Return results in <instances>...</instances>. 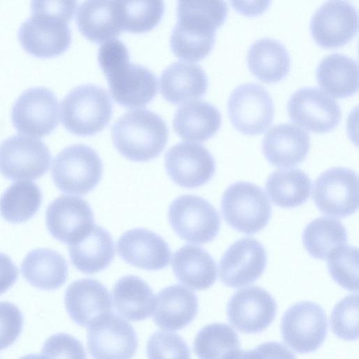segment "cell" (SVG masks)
I'll return each mask as SVG.
<instances>
[{
  "label": "cell",
  "mask_w": 359,
  "mask_h": 359,
  "mask_svg": "<svg viewBox=\"0 0 359 359\" xmlns=\"http://www.w3.org/2000/svg\"><path fill=\"white\" fill-rule=\"evenodd\" d=\"M97 59L110 95L118 104L142 107L156 96V76L145 67L130 62L128 50L122 41L115 39L104 42L98 50Z\"/></svg>",
  "instance_id": "obj_1"
},
{
  "label": "cell",
  "mask_w": 359,
  "mask_h": 359,
  "mask_svg": "<svg viewBox=\"0 0 359 359\" xmlns=\"http://www.w3.org/2000/svg\"><path fill=\"white\" fill-rule=\"evenodd\" d=\"M113 144L124 157L133 161H147L164 149L168 130L164 120L147 109L127 111L111 128Z\"/></svg>",
  "instance_id": "obj_2"
},
{
  "label": "cell",
  "mask_w": 359,
  "mask_h": 359,
  "mask_svg": "<svg viewBox=\"0 0 359 359\" xmlns=\"http://www.w3.org/2000/svg\"><path fill=\"white\" fill-rule=\"evenodd\" d=\"M112 116V104L106 90L94 84L73 88L62 100L61 120L71 133L90 136L102 131Z\"/></svg>",
  "instance_id": "obj_3"
},
{
  "label": "cell",
  "mask_w": 359,
  "mask_h": 359,
  "mask_svg": "<svg viewBox=\"0 0 359 359\" xmlns=\"http://www.w3.org/2000/svg\"><path fill=\"white\" fill-rule=\"evenodd\" d=\"M221 210L229 225L246 234L264 229L271 217V207L264 191L247 182H235L225 190Z\"/></svg>",
  "instance_id": "obj_4"
},
{
  "label": "cell",
  "mask_w": 359,
  "mask_h": 359,
  "mask_svg": "<svg viewBox=\"0 0 359 359\" xmlns=\"http://www.w3.org/2000/svg\"><path fill=\"white\" fill-rule=\"evenodd\" d=\"M102 163L97 152L82 144L69 146L54 158L52 178L62 192L85 195L100 182Z\"/></svg>",
  "instance_id": "obj_5"
},
{
  "label": "cell",
  "mask_w": 359,
  "mask_h": 359,
  "mask_svg": "<svg viewBox=\"0 0 359 359\" xmlns=\"http://www.w3.org/2000/svg\"><path fill=\"white\" fill-rule=\"evenodd\" d=\"M168 219L177 236L190 243L212 241L220 229L217 210L207 200L195 195L175 199L169 206Z\"/></svg>",
  "instance_id": "obj_6"
},
{
  "label": "cell",
  "mask_w": 359,
  "mask_h": 359,
  "mask_svg": "<svg viewBox=\"0 0 359 359\" xmlns=\"http://www.w3.org/2000/svg\"><path fill=\"white\" fill-rule=\"evenodd\" d=\"M51 155L39 139L15 135L0 144V172L11 180H34L49 169Z\"/></svg>",
  "instance_id": "obj_7"
},
{
  "label": "cell",
  "mask_w": 359,
  "mask_h": 359,
  "mask_svg": "<svg viewBox=\"0 0 359 359\" xmlns=\"http://www.w3.org/2000/svg\"><path fill=\"white\" fill-rule=\"evenodd\" d=\"M227 110L233 126L248 135L265 132L274 116L271 96L262 86L254 83L240 85L231 92Z\"/></svg>",
  "instance_id": "obj_8"
},
{
  "label": "cell",
  "mask_w": 359,
  "mask_h": 359,
  "mask_svg": "<svg viewBox=\"0 0 359 359\" xmlns=\"http://www.w3.org/2000/svg\"><path fill=\"white\" fill-rule=\"evenodd\" d=\"M11 118L13 126L20 133L39 137L46 136L59 123L57 98L48 88H29L15 102Z\"/></svg>",
  "instance_id": "obj_9"
},
{
  "label": "cell",
  "mask_w": 359,
  "mask_h": 359,
  "mask_svg": "<svg viewBox=\"0 0 359 359\" xmlns=\"http://www.w3.org/2000/svg\"><path fill=\"white\" fill-rule=\"evenodd\" d=\"M313 198L325 215L346 217L358 208V178L353 170L334 167L322 172L316 180Z\"/></svg>",
  "instance_id": "obj_10"
},
{
  "label": "cell",
  "mask_w": 359,
  "mask_h": 359,
  "mask_svg": "<svg viewBox=\"0 0 359 359\" xmlns=\"http://www.w3.org/2000/svg\"><path fill=\"white\" fill-rule=\"evenodd\" d=\"M284 341L299 353L315 351L323 343L327 322L323 309L318 304L305 301L290 306L281 319Z\"/></svg>",
  "instance_id": "obj_11"
},
{
  "label": "cell",
  "mask_w": 359,
  "mask_h": 359,
  "mask_svg": "<svg viewBox=\"0 0 359 359\" xmlns=\"http://www.w3.org/2000/svg\"><path fill=\"white\" fill-rule=\"evenodd\" d=\"M292 121L315 133L333 130L339 123L341 112L338 103L317 88H303L293 93L287 102Z\"/></svg>",
  "instance_id": "obj_12"
},
{
  "label": "cell",
  "mask_w": 359,
  "mask_h": 359,
  "mask_svg": "<svg viewBox=\"0 0 359 359\" xmlns=\"http://www.w3.org/2000/svg\"><path fill=\"white\" fill-rule=\"evenodd\" d=\"M88 350L95 358H130L137 348V336L132 325L112 312L88 327Z\"/></svg>",
  "instance_id": "obj_13"
},
{
  "label": "cell",
  "mask_w": 359,
  "mask_h": 359,
  "mask_svg": "<svg viewBox=\"0 0 359 359\" xmlns=\"http://www.w3.org/2000/svg\"><path fill=\"white\" fill-rule=\"evenodd\" d=\"M358 28L355 7L345 1H330L318 8L311 18V34L324 48H337L351 41Z\"/></svg>",
  "instance_id": "obj_14"
},
{
  "label": "cell",
  "mask_w": 359,
  "mask_h": 359,
  "mask_svg": "<svg viewBox=\"0 0 359 359\" xmlns=\"http://www.w3.org/2000/svg\"><path fill=\"white\" fill-rule=\"evenodd\" d=\"M165 167L170 179L184 188H196L214 175L215 162L203 145L189 142L172 147L165 156Z\"/></svg>",
  "instance_id": "obj_15"
},
{
  "label": "cell",
  "mask_w": 359,
  "mask_h": 359,
  "mask_svg": "<svg viewBox=\"0 0 359 359\" xmlns=\"http://www.w3.org/2000/svg\"><path fill=\"white\" fill-rule=\"evenodd\" d=\"M276 311L277 305L272 296L256 286L238 290L230 298L226 308L230 323L240 332L248 334L266 329Z\"/></svg>",
  "instance_id": "obj_16"
},
{
  "label": "cell",
  "mask_w": 359,
  "mask_h": 359,
  "mask_svg": "<svg viewBox=\"0 0 359 359\" xmlns=\"http://www.w3.org/2000/svg\"><path fill=\"white\" fill-rule=\"evenodd\" d=\"M267 255L263 245L253 238H243L225 251L219 264L221 281L231 287L249 285L264 271Z\"/></svg>",
  "instance_id": "obj_17"
},
{
  "label": "cell",
  "mask_w": 359,
  "mask_h": 359,
  "mask_svg": "<svg viewBox=\"0 0 359 359\" xmlns=\"http://www.w3.org/2000/svg\"><path fill=\"white\" fill-rule=\"evenodd\" d=\"M46 223L53 238L72 245L85 236L94 226V215L83 198L62 195L48 206Z\"/></svg>",
  "instance_id": "obj_18"
},
{
  "label": "cell",
  "mask_w": 359,
  "mask_h": 359,
  "mask_svg": "<svg viewBox=\"0 0 359 359\" xmlns=\"http://www.w3.org/2000/svg\"><path fill=\"white\" fill-rule=\"evenodd\" d=\"M18 39L23 49L38 58H51L64 53L72 42L68 23L32 15L20 26Z\"/></svg>",
  "instance_id": "obj_19"
},
{
  "label": "cell",
  "mask_w": 359,
  "mask_h": 359,
  "mask_svg": "<svg viewBox=\"0 0 359 359\" xmlns=\"http://www.w3.org/2000/svg\"><path fill=\"white\" fill-rule=\"evenodd\" d=\"M117 251L128 264L149 271L166 267L171 255L168 244L161 236L142 228L123 233L117 242Z\"/></svg>",
  "instance_id": "obj_20"
},
{
  "label": "cell",
  "mask_w": 359,
  "mask_h": 359,
  "mask_svg": "<svg viewBox=\"0 0 359 359\" xmlns=\"http://www.w3.org/2000/svg\"><path fill=\"white\" fill-rule=\"evenodd\" d=\"M66 310L79 325L89 327L111 312L110 294L98 280L83 278L72 282L65 294Z\"/></svg>",
  "instance_id": "obj_21"
},
{
  "label": "cell",
  "mask_w": 359,
  "mask_h": 359,
  "mask_svg": "<svg viewBox=\"0 0 359 359\" xmlns=\"http://www.w3.org/2000/svg\"><path fill=\"white\" fill-rule=\"evenodd\" d=\"M310 137L303 129L291 123L272 127L265 135L262 152L273 165L280 168L295 166L307 156Z\"/></svg>",
  "instance_id": "obj_22"
},
{
  "label": "cell",
  "mask_w": 359,
  "mask_h": 359,
  "mask_svg": "<svg viewBox=\"0 0 359 359\" xmlns=\"http://www.w3.org/2000/svg\"><path fill=\"white\" fill-rule=\"evenodd\" d=\"M198 307V299L193 292L180 285L168 286L156 294L154 321L162 329L181 330L193 321Z\"/></svg>",
  "instance_id": "obj_23"
},
{
  "label": "cell",
  "mask_w": 359,
  "mask_h": 359,
  "mask_svg": "<svg viewBox=\"0 0 359 359\" xmlns=\"http://www.w3.org/2000/svg\"><path fill=\"white\" fill-rule=\"evenodd\" d=\"M205 72L198 65L177 62L168 67L160 79L163 97L173 104L201 97L208 89Z\"/></svg>",
  "instance_id": "obj_24"
},
{
  "label": "cell",
  "mask_w": 359,
  "mask_h": 359,
  "mask_svg": "<svg viewBox=\"0 0 359 359\" xmlns=\"http://www.w3.org/2000/svg\"><path fill=\"white\" fill-rule=\"evenodd\" d=\"M222 123L220 112L212 104L191 101L181 106L175 112L172 126L182 139L204 142L213 137Z\"/></svg>",
  "instance_id": "obj_25"
},
{
  "label": "cell",
  "mask_w": 359,
  "mask_h": 359,
  "mask_svg": "<svg viewBox=\"0 0 359 359\" xmlns=\"http://www.w3.org/2000/svg\"><path fill=\"white\" fill-rule=\"evenodd\" d=\"M72 264L81 272H100L111 263L115 255L114 243L110 233L100 226L94 225L81 240L69 245Z\"/></svg>",
  "instance_id": "obj_26"
},
{
  "label": "cell",
  "mask_w": 359,
  "mask_h": 359,
  "mask_svg": "<svg viewBox=\"0 0 359 359\" xmlns=\"http://www.w3.org/2000/svg\"><path fill=\"white\" fill-rule=\"evenodd\" d=\"M217 28L199 20L177 19L170 40L172 53L178 58L197 62L211 52Z\"/></svg>",
  "instance_id": "obj_27"
},
{
  "label": "cell",
  "mask_w": 359,
  "mask_h": 359,
  "mask_svg": "<svg viewBox=\"0 0 359 359\" xmlns=\"http://www.w3.org/2000/svg\"><path fill=\"white\" fill-rule=\"evenodd\" d=\"M172 268L178 280L192 290L208 289L217 278L215 262L208 252L195 245H185L176 251Z\"/></svg>",
  "instance_id": "obj_28"
},
{
  "label": "cell",
  "mask_w": 359,
  "mask_h": 359,
  "mask_svg": "<svg viewBox=\"0 0 359 359\" xmlns=\"http://www.w3.org/2000/svg\"><path fill=\"white\" fill-rule=\"evenodd\" d=\"M76 20L79 32L94 43L115 39L122 32L114 0H85L79 6Z\"/></svg>",
  "instance_id": "obj_29"
},
{
  "label": "cell",
  "mask_w": 359,
  "mask_h": 359,
  "mask_svg": "<svg viewBox=\"0 0 359 359\" xmlns=\"http://www.w3.org/2000/svg\"><path fill=\"white\" fill-rule=\"evenodd\" d=\"M248 66L251 73L266 83L278 82L290 69V57L285 46L273 39H261L249 48Z\"/></svg>",
  "instance_id": "obj_30"
},
{
  "label": "cell",
  "mask_w": 359,
  "mask_h": 359,
  "mask_svg": "<svg viewBox=\"0 0 359 359\" xmlns=\"http://www.w3.org/2000/svg\"><path fill=\"white\" fill-rule=\"evenodd\" d=\"M21 271L26 280L35 287L52 290L66 281L67 264L57 252L39 248L30 251L24 258Z\"/></svg>",
  "instance_id": "obj_31"
},
{
  "label": "cell",
  "mask_w": 359,
  "mask_h": 359,
  "mask_svg": "<svg viewBox=\"0 0 359 359\" xmlns=\"http://www.w3.org/2000/svg\"><path fill=\"white\" fill-rule=\"evenodd\" d=\"M154 297L149 285L140 277L132 275L121 278L112 290L116 312L130 321L143 320L151 316Z\"/></svg>",
  "instance_id": "obj_32"
},
{
  "label": "cell",
  "mask_w": 359,
  "mask_h": 359,
  "mask_svg": "<svg viewBox=\"0 0 359 359\" xmlns=\"http://www.w3.org/2000/svg\"><path fill=\"white\" fill-rule=\"evenodd\" d=\"M320 87L336 98L350 97L358 91V65L353 59L339 53L324 57L316 69Z\"/></svg>",
  "instance_id": "obj_33"
},
{
  "label": "cell",
  "mask_w": 359,
  "mask_h": 359,
  "mask_svg": "<svg viewBox=\"0 0 359 359\" xmlns=\"http://www.w3.org/2000/svg\"><path fill=\"white\" fill-rule=\"evenodd\" d=\"M266 191L271 201L281 208H295L310 196L311 181L300 169H278L266 182Z\"/></svg>",
  "instance_id": "obj_34"
},
{
  "label": "cell",
  "mask_w": 359,
  "mask_h": 359,
  "mask_svg": "<svg viewBox=\"0 0 359 359\" xmlns=\"http://www.w3.org/2000/svg\"><path fill=\"white\" fill-rule=\"evenodd\" d=\"M115 13L122 31L147 32L161 20L163 0H114Z\"/></svg>",
  "instance_id": "obj_35"
},
{
  "label": "cell",
  "mask_w": 359,
  "mask_h": 359,
  "mask_svg": "<svg viewBox=\"0 0 359 359\" xmlns=\"http://www.w3.org/2000/svg\"><path fill=\"white\" fill-rule=\"evenodd\" d=\"M194 350L200 358H235L242 355L238 336L226 324L215 323L197 334Z\"/></svg>",
  "instance_id": "obj_36"
},
{
  "label": "cell",
  "mask_w": 359,
  "mask_h": 359,
  "mask_svg": "<svg viewBox=\"0 0 359 359\" xmlns=\"http://www.w3.org/2000/svg\"><path fill=\"white\" fill-rule=\"evenodd\" d=\"M302 239L306 250L313 257L327 259L334 250L345 245L347 232L340 221L319 217L306 225Z\"/></svg>",
  "instance_id": "obj_37"
},
{
  "label": "cell",
  "mask_w": 359,
  "mask_h": 359,
  "mask_svg": "<svg viewBox=\"0 0 359 359\" xmlns=\"http://www.w3.org/2000/svg\"><path fill=\"white\" fill-rule=\"evenodd\" d=\"M41 202V191L35 183L15 182L0 198V214L8 222H25L36 213Z\"/></svg>",
  "instance_id": "obj_38"
},
{
  "label": "cell",
  "mask_w": 359,
  "mask_h": 359,
  "mask_svg": "<svg viewBox=\"0 0 359 359\" xmlns=\"http://www.w3.org/2000/svg\"><path fill=\"white\" fill-rule=\"evenodd\" d=\"M329 272L340 286L350 291H358V250L351 245H342L327 258Z\"/></svg>",
  "instance_id": "obj_39"
},
{
  "label": "cell",
  "mask_w": 359,
  "mask_h": 359,
  "mask_svg": "<svg viewBox=\"0 0 359 359\" xmlns=\"http://www.w3.org/2000/svg\"><path fill=\"white\" fill-rule=\"evenodd\" d=\"M330 326L333 333L346 341H354L358 337V295L350 294L334 306Z\"/></svg>",
  "instance_id": "obj_40"
},
{
  "label": "cell",
  "mask_w": 359,
  "mask_h": 359,
  "mask_svg": "<svg viewBox=\"0 0 359 359\" xmlns=\"http://www.w3.org/2000/svg\"><path fill=\"white\" fill-rule=\"evenodd\" d=\"M147 354L149 358H190L185 341L179 334L168 331H157L149 337Z\"/></svg>",
  "instance_id": "obj_41"
},
{
  "label": "cell",
  "mask_w": 359,
  "mask_h": 359,
  "mask_svg": "<svg viewBox=\"0 0 359 359\" xmlns=\"http://www.w3.org/2000/svg\"><path fill=\"white\" fill-rule=\"evenodd\" d=\"M41 357L85 358L86 357L81 343L72 335L57 333L45 341Z\"/></svg>",
  "instance_id": "obj_42"
},
{
  "label": "cell",
  "mask_w": 359,
  "mask_h": 359,
  "mask_svg": "<svg viewBox=\"0 0 359 359\" xmlns=\"http://www.w3.org/2000/svg\"><path fill=\"white\" fill-rule=\"evenodd\" d=\"M23 317L20 309L8 302H0V351L11 344L21 333Z\"/></svg>",
  "instance_id": "obj_43"
},
{
  "label": "cell",
  "mask_w": 359,
  "mask_h": 359,
  "mask_svg": "<svg viewBox=\"0 0 359 359\" xmlns=\"http://www.w3.org/2000/svg\"><path fill=\"white\" fill-rule=\"evenodd\" d=\"M77 0H31L32 15L57 19L68 23L74 17Z\"/></svg>",
  "instance_id": "obj_44"
},
{
  "label": "cell",
  "mask_w": 359,
  "mask_h": 359,
  "mask_svg": "<svg viewBox=\"0 0 359 359\" xmlns=\"http://www.w3.org/2000/svg\"><path fill=\"white\" fill-rule=\"evenodd\" d=\"M231 7L247 17L263 14L269 7L271 0H229Z\"/></svg>",
  "instance_id": "obj_45"
},
{
  "label": "cell",
  "mask_w": 359,
  "mask_h": 359,
  "mask_svg": "<svg viewBox=\"0 0 359 359\" xmlns=\"http://www.w3.org/2000/svg\"><path fill=\"white\" fill-rule=\"evenodd\" d=\"M18 271L11 259L0 252V294L6 292L17 280Z\"/></svg>",
  "instance_id": "obj_46"
}]
</instances>
